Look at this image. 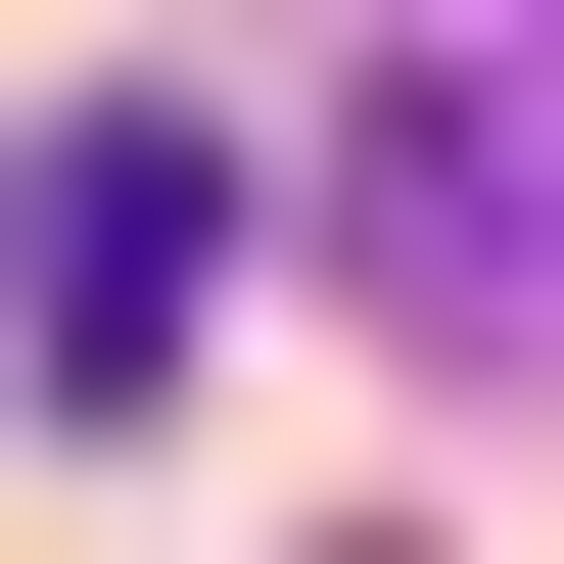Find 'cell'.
<instances>
[{
	"mask_svg": "<svg viewBox=\"0 0 564 564\" xmlns=\"http://www.w3.org/2000/svg\"><path fill=\"white\" fill-rule=\"evenodd\" d=\"M236 95L423 377H564V0H236Z\"/></svg>",
	"mask_w": 564,
	"mask_h": 564,
	"instance_id": "obj_1",
	"label": "cell"
},
{
	"mask_svg": "<svg viewBox=\"0 0 564 564\" xmlns=\"http://www.w3.org/2000/svg\"><path fill=\"white\" fill-rule=\"evenodd\" d=\"M188 188H236L188 95H47V141H0V377H47V423L188 377Z\"/></svg>",
	"mask_w": 564,
	"mask_h": 564,
	"instance_id": "obj_2",
	"label": "cell"
}]
</instances>
